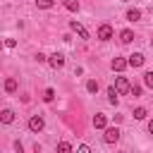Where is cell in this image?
Here are the masks:
<instances>
[{
  "label": "cell",
  "mask_w": 153,
  "mask_h": 153,
  "mask_svg": "<svg viewBox=\"0 0 153 153\" xmlns=\"http://www.w3.org/2000/svg\"><path fill=\"white\" fill-rule=\"evenodd\" d=\"M103 141H105V143H117V141H120V129H117V127H105Z\"/></svg>",
  "instance_id": "1"
},
{
  "label": "cell",
  "mask_w": 153,
  "mask_h": 153,
  "mask_svg": "<svg viewBox=\"0 0 153 153\" xmlns=\"http://www.w3.org/2000/svg\"><path fill=\"white\" fill-rule=\"evenodd\" d=\"M112 33H115V31H112V26H110V24H100L96 36H98V41H110V38H112Z\"/></svg>",
  "instance_id": "2"
},
{
  "label": "cell",
  "mask_w": 153,
  "mask_h": 153,
  "mask_svg": "<svg viewBox=\"0 0 153 153\" xmlns=\"http://www.w3.org/2000/svg\"><path fill=\"white\" fill-rule=\"evenodd\" d=\"M69 29H72V31H74V33H76L79 38L88 41V31H86V29H84V26H81V24H79L76 19H72V22H69Z\"/></svg>",
  "instance_id": "3"
},
{
  "label": "cell",
  "mask_w": 153,
  "mask_h": 153,
  "mask_svg": "<svg viewBox=\"0 0 153 153\" xmlns=\"http://www.w3.org/2000/svg\"><path fill=\"white\" fill-rule=\"evenodd\" d=\"M43 127H45V120H43L41 115H33V117L29 120V129H31V131H36V134H38Z\"/></svg>",
  "instance_id": "4"
},
{
  "label": "cell",
  "mask_w": 153,
  "mask_h": 153,
  "mask_svg": "<svg viewBox=\"0 0 153 153\" xmlns=\"http://www.w3.org/2000/svg\"><path fill=\"white\" fill-rule=\"evenodd\" d=\"M115 88H117L120 93H127V91H131V86H129L127 76H117V79H115Z\"/></svg>",
  "instance_id": "5"
},
{
  "label": "cell",
  "mask_w": 153,
  "mask_h": 153,
  "mask_svg": "<svg viewBox=\"0 0 153 153\" xmlns=\"http://www.w3.org/2000/svg\"><path fill=\"white\" fill-rule=\"evenodd\" d=\"M48 62H50V67H55V69H57V67H62V65H65V55H62V53H53V55L48 57Z\"/></svg>",
  "instance_id": "6"
},
{
  "label": "cell",
  "mask_w": 153,
  "mask_h": 153,
  "mask_svg": "<svg viewBox=\"0 0 153 153\" xmlns=\"http://www.w3.org/2000/svg\"><path fill=\"white\" fill-rule=\"evenodd\" d=\"M127 67H129V60H124V57H115L112 60V72H122Z\"/></svg>",
  "instance_id": "7"
},
{
  "label": "cell",
  "mask_w": 153,
  "mask_h": 153,
  "mask_svg": "<svg viewBox=\"0 0 153 153\" xmlns=\"http://www.w3.org/2000/svg\"><path fill=\"white\" fill-rule=\"evenodd\" d=\"M93 127H96V129H105V127H108V117L100 115V112L93 115Z\"/></svg>",
  "instance_id": "8"
},
{
  "label": "cell",
  "mask_w": 153,
  "mask_h": 153,
  "mask_svg": "<svg viewBox=\"0 0 153 153\" xmlns=\"http://www.w3.org/2000/svg\"><path fill=\"white\" fill-rule=\"evenodd\" d=\"M143 60H146V57H143L141 53H134V55H129V67H141Z\"/></svg>",
  "instance_id": "9"
},
{
  "label": "cell",
  "mask_w": 153,
  "mask_h": 153,
  "mask_svg": "<svg viewBox=\"0 0 153 153\" xmlns=\"http://www.w3.org/2000/svg\"><path fill=\"white\" fill-rule=\"evenodd\" d=\"M120 41H122V43H131V41H134V31H131V29H122V31H120Z\"/></svg>",
  "instance_id": "10"
},
{
  "label": "cell",
  "mask_w": 153,
  "mask_h": 153,
  "mask_svg": "<svg viewBox=\"0 0 153 153\" xmlns=\"http://www.w3.org/2000/svg\"><path fill=\"white\" fill-rule=\"evenodd\" d=\"M12 120H14V112H12L10 108H5V110L0 112V122H2V124H10Z\"/></svg>",
  "instance_id": "11"
},
{
  "label": "cell",
  "mask_w": 153,
  "mask_h": 153,
  "mask_svg": "<svg viewBox=\"0 0 153 153\" xmlns=\"http://www.w3.org/2000/svg\"><path fill=\"white\" fill-rule=\"evenodd\" d=\"M117 96H120V91H117L115 86H110V88H108V103H110V105H117Z\"/></svg>",
  "instance_id": "12"
},
{
  "label": "cell",
  "mask_w": 153,
  "mask_h": 153,
  "mask_svg": "<svg viewBox=\"0 0 153 153\" xmlns=\"http://www.w3.org/2000/svg\"><path fill=\"white\" fill-rule=\"evenodd\" d=\"M5 91H7V93H14V91H17V79H14V76L5 79Z\"/></svg>",
  "instance_id": "13"
},
{
  "label": "cell",
  "mask_w": 153,
  "mask_h": 153,
  "mask_svg": "<svg viewBox=\"0 0 153 153\" xmlns=\"http://www.w3.org/2000/svg\"><path fill=\"white\" fill-rule=\"evenodd\" d=\"M127 19H129V22H139V19H141V12H139L136 7H131V10H127Z\"/></svg>",
  "instance_id": "14"
},
{
  "label": "cell",
  "mask_w": 153,
  "mask_h": 153,
  "mask_svg": "<svg viewBox=\"0 0 153 153\" xmlns=\"http://www.w3.org/2000/svg\"><path fill=\"white\" fill-rule=\"evenodd\" d=\"M86 91H88V93H98V81H96V79H88V81H86Z\"/></svg>",
  "instance_id": "15"
},
{
  "label": "cell",
  "mask_w": 153,
  "mask_h": 153,
  "mask_svg": "<svg viewBox=\"0 0 153 153\" xmlns=\"http://www.w3.org/2000/svg\"><path fill=\"white\" fill-rule=\"evenodd\" d=\"M55 5V0H36V7H41V10H50Z\"/></svg>",
  "instance_id": "16"
},
{
  "label": "cell",
  "mask_w": 153,
  "mask_h": 153,
  "mask_svg": "<svg viewBox=\"0 0 153 153\" xmlns=\"http://www.w3.org/2000/svg\"><path fill=\"white\" fill-rule=\"evenodd\" d=\"M65 7H67L69 12H76V10H79V0H65Z\"/></svg>",
  "instance_id": "17"
},
{
  "label": "cell",
  "mask_w": 153,
  "mask_h": 153,
  "mask_svg": "<svg viewBox=\"0 0 153 153\" xmlns=\"http://www.w3.org/2000/svg\"><path fill=\"white\" fill-rule=\"evenodd\" d=\"M53 98H55V91H53V88H45V91H43V100H45V103H50Z\"/></svg>",
  "instance_id": "18"
},
{
  "label": "cell",
  "mask_w": 153,
  "mask_h": 153,
  "mask_svg": "<svg viewBox=\"0 0 153 153\" xmlns=\"http://www.w3.org/2000/svg\"><path fill=\"white\" fill-rule=\"evenodd\" d=\"M143 84H146L148 88H153V72H146V74H143Z\"/></svg>",
  "instance_id": "19"
},
{
  "label": "cell",
  "mask_w": 153,
  "mask_h": 153,
  "mask_svg": "<svg viewBox=\"0 0 153 153\" xmlns=\"http://www.w3.org/2000/svg\"><path fill=\"white\" fill-rule=\"evenodd\" d=\"M57 151L67 153V151H72V143H67V141H60V143H57Z\"/></svg>",
  "instance_id": "20"
},
{
  "label": "cell",
  "mask_w": 153,
  "mask_h": 153,
  "mask_svg": "<svg viewBox=\"0 0 153 153\" xmlns=\"http://www.w3.org/2000/svg\"><path fill=\"white\" fill-rule=\"evenodd\" d=\"M134 117H136V120H143V117H146V110H143V108H136V110H134Z\"/></svg>",
  "instance_id": "21"
},
{
  "label": "cell",
  "mask_w": 153,
  "mask_h": 153,
  "mask_svg": "<svg viewBox=\"0 0 153 153\" xmlns=\"http://www.w3.org/2000/svg\"><path fill=\"white\" fill-rule=\"evenodd\" d=\"M5 45H7V48H14V45H17V41H14V38H7V41H5Z\"/></svg>",
  "instance_id": "22"
},
{
  "label": "cell",
  "mask_w": 153,
  "mask_h": 153,
  "mask_svg": "<svg viewBox=\"0 0 153 153\" xmlns=\"http://www.w3.org/2000/svg\"><path fill=\"white\" fill-rule=\"evenodd\" d=\"M76 153H91V148H88V146H79V148H76Z\"/></svg>",
  "instance_id": "23"
},
{
  "label": "cell",
  "mask_w": 153,
  "mask_h": 153,
  "mask_svg": "<svg viewBox=\"0 0 153 153\" xmlns=\"http://www.w3.org/2000/svg\"><path fill=\"white\" fill-rule=\"evenodd\" d=\"M131 93L134 96H141V86H131Z\"/></svg>",
  "instance_id": "24"
},
{
  "label": "cell",
  "mask_w": 153,
  "mask_h": 153,
  "mask_svg": "<svg viewBox=\"0 0 153 153\" xmlns=\"http://www.w3.org/2000/svg\"><path fill=\"white\" fill-rule=\"evenodd\" d=\"M148 134H153V120L148 122Z\"/></svg>",
  "instance_id": "25"
},
{
  "label": "cell",
  "mask_w": 153,
  "mask_h": 153,
  "mask_svg": "<svg viewBox=\"0 0 153 153\" xmlns=\"http://www.w3.org/2000/svg\"><path fill=\"white\" fill-rule=\"evenodd\" d=\"M124 2H129V0H124Z\"/></svg>",
  "instance_id": "26"
},
{
  "label": "cell",
  "mask_w": 153,
  "mask_h": 153,
  "mask_svg": "<svg viewBox=\"0 0 153 153\" xmlns=\"http://www.w3.org/2000/svg\"><path fill=\"white\" fill-rule=\"evenodd\" d=\"M151 45H153V41H151Z\"/></svg>",
  "instance_id": "27"
}]
</instances>
